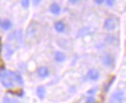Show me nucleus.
I'll list each match as a JSON object with an SVG mask.
<instances>
[{
  "instance_id": "nucleus-1",
  "label": "nucleus",
  "mask_w": 126,
  "mask_h": 103,
  "mask_svg": "<svg viewBox=\"0 0 126 103\" xmlns=\"http://www.w3.org/2000/svg\"><path fill=\"white\" fill-rule=\"evenodd\" d=\"M0 82L3 87H5L7 89L13 88L15 85L14 79H13V71L7 70V69L0 70Z\"/></svg>"
},
{
  "instance_id": "nucleus-2",
  "label": "nucleus",
  "mask_w": 126,
  "mask_h": 103,
  "mask_svg": "<svg viewBox=\"0 0 126 103\" xmlns=\"http://www.w3.org/2000/svg\"><path fill=\"white\" fill-rule=\"evenodd\" d=\"M124 101V92L121 90H117L112 93L108 103H123Z\"/></svg>"
},
{
  "instance_id": "nucleus-3",
  "label": "nucleus",
  "mask_w": 126,
  "mask_h": 103,
  "mask_svg": "<svg viewBox=\"0 0 126 103\" xmlns=\"http://www.w3.org/2000/svg\"><path fill=\"white\" fill-rule=\"evenodd\" d=\"M103 28H104V30H106V31H108V32L116 30V18L113 17H107L105 20H104V23H103Z\"/></svg>"
},
{
  "instance_id": "nucleus-4",
  "label": "nucleus",
  "mask_w": 126,
  "mask_h": 103,
  "mask_svg": "<svg viewBox=\"0 0 126 103\" xmlns=\"http://www.w3.org/2000/svg\"><path fill=\"white\" fill-rule=\"evenodd\" d=\"M100 78V72L98 71L96 69H90L87 74H86V79L88 81H93V82H95L97 81L98 79Z\"/></svg>"
},
{
  "instance_id": "nucleus-5",
  "label": "nucleus",
  "mask_w": 126,
  "mask_h": 103,
  "mask_svg": "<svg viewBox=\"0 0 126 103\" xmlns=\"http://www.w3.org/2000/svg\"><path fill=\"white\" fill-rule=\"evenodd\" d=\"M37 75L41 79H46L50 76V69L46 66H41L37 69Z\"/></svg>"
},
{
  "instance_id": "nucleus-6",
  "label": "nucleus",
  "mask_w": 126,
  "mask_h": 103,
  "mask_svg": "<svg viewBox=\"0 0 126 103\" xmlns=\"http://www.w3.org/2000/svg\"><path fill=\"white\" fill-rule=\"evenodd\" d=\"M102 64L106 68H112L115 64V57L111 53H106L102 57Z\"/></svg>"
},
{
  "instance_id": "nucleus-7",
  "label": "nucleus",
  "mask_w": 126,
  "mask_h": 103,
  "mask_svg": "<svg viewBox=\"0 0 126 103\" xmlns=\"http://www.w3.org/2000/svg\"><path fill=\"white\" fill-rule=\"evenodd\" d=\"M54 29L57 33H64L66 30V25L63 20H58L54 23Z\"/></svg>"
},
{
  "instance_id": "nucleus-8",
  "label": "nucleus",
  "mask_w": 126,
  "mask_h": 103,
  "mask_svg": "<svg viewBox=\"0 0 126 103\" xmlns=\"http://www.w3.org/2000/svg\"><path fill=\"white\" fill-rule=\"evenodd\" d=\"M49 11H50V13L52 15H54V16H59L61 14V12H62V8H61V6L58 3L53 2V3L50 4V6H49Z\"/></svg>"
},
{
  "instance_id": "nucleus-9",
  "label": "nucleus",
  "mask_w": 126,
  "mask_h": 103,
  "mask_svg": "<svg viewBox=\"0 0 126 103\" xmlns=\"http://www.w3.org/2000/svg\"><path fill=\"white\" fill-rule=\"evenodd\" d=\"M54 60H55V62L59 63V64L63 63L66 60V55L63 51L58 50V51H56L54 53Z\"/></svg>"
},
{
  "instance_id": "nucleus-10",
  "label": "nucleus",
  "mask_w": 126,
  "mask_h": 103,
  "mask_svg": "<svg viewBox=\"0 0 126 103\" xmlns=\"http://www.w3.org/2000/svg\"><path fill=\"white\" fill-rule=\"evenodd\" d=\"M13 79H14V82L20 85V86H23L24 85V79L22 77L19 72L16 71H13Z\"/></svg>"
},
{
  "instance_id": "nucleus-11",
  "label": "nucleus",
  "mask_w": 126,
  "mask_h": 103,
  "mask_svg": "<svg viewBox=\"0 0 126 103\" xmlns=\"http://www.w3.org/2000/svg\"><path fill=\"white\" fill-rule=\"evenodd\" d=\"M36 94L40 99H44L45 95H46V89L44 86H39L36 89Z\"/></svg>"
},
{
  "instance_id": "nucleus-12",
  "label": "nucleus",
  "mask_w": 126,
  "mask_h": 103,
  "mask_svg": "<svg viewBox=\"0 0 126 103\" xmlns=\"http://www.w3.org/2000/svg\"><path fill=\"white\" fill-rule=\"evenodd\" d=\"M3 31H10L13 28V22L10 19H3L1 22V27H0Z\"/></svg>"
},
{
  "instance_id": "nucleus-13",
  "label": "nucleus",
  "mask_w": 126,
  "mask_h": 103,
  "mask_svg": "<svg viewBox=\"0 0 126 103\" xmlns=\"http://www.w3.org/2000/svg\"><path fill=\"white\" fill-rule=\"evenodd\" d=\"M5 54H6V57L7 58H10L13 56V54H14V48L12 47V45L10 44H7L6 46H5Z\"/></svg>"
},
{
  "instance_id": "nucleus-14",
  "label": "nucleus",
  "mask_w": 126,
  "mask_h": 103,
  "mask_svg": "<svg viewBox=\"0 0 126 103\" xmlns=\"http://www.w3.org/2000/svg\"><path fill=\"white\" fill-rule=\"evenodd\" d=\"M20 3H21V6L24 9H28L29 6H30V0H21Z\"/></svg>"
},
{
  "instance_id": "nucleus-15",
  "label": "nucleus",
  "mask_w": 126,
  "mask_h": 103,
  "mask_svg": "<svg viewBox=\"0 0 126 103\" xmlns=\"http://www.w3.org/2000/svg\"><path fill=\"white\" fill-rule=\"evenodd\" d=\"M85 103H96V99L94 98V95H89L86 99Z\"/></svg>"
},
{
  "instance_id": "nucleus-16",
  "label": "nucleus",
  "mask_w": 126,
  "mask_h": 103,
  "mask_svg": "<svg viewBox=\"0 0 126 103\" xmlns=\"http://www.w3.org/2000/svg\"><path fill=\"white\" fill-rule=\"evenodd\" d=\"M3 103H15V101H13V99L10 98L9 96H4V98H3Z\"/></svg>"
},
{
  "instance_id": "nucleus-17",
  "label": "nucleus",
  "mask_w": 126,
  "mask_h": 103,
  "mask_svg": "<svg viewBox=\"0 0 126 103\" xmlns=\"http://www.w3.org/2000/svg\"><path fill=\"white\" fill-rule=\"evenodd\" d=\"M115 2H116V0H105L106 5H107L108 7H112V6L115 4Z\"/></svg>"
},
{
  "instance_id": "nucleus-18",
  "label": "nucleus",
  "mask_w": 126,
  "mask_h": 103,
  "mask_svg": "<svg viewBox=\"0 0 126 103\" xmlns=\"http://www.w3.org/2000/svg\"><path fill=\"white\" fill-rule=\"evenodd\" d=\"M95 93H96V88H94V89H91V90L88 92V94H89V95H94Z\"/></svg>"
},
{
  "instance_id": "nucleus-19",
  "label": "nucleus",
  "mask_w": 126,
  "mask_h": 103,
  "mask_svg": "<svg viewBox=\"0 0 126 103\" xmlns=\"http://www.w3.org/2000/svg\"><path fill=\"white\" fill-rule=\"evenodd\" d=\"M94 1L96 5H102L105 2V0H94Z\"/></svg>"
},
{
  "instance_id": "nucleus-20",
  "label": "nucleus",
  "mask_w": 126,
  "mask_h": 103,
  "mask_svg": "<svg viewBox=\"0 0 126 103\" xmlns=\"http://www.w3.org/2000/svg\"><path fill=\"white\" fill-rule=\"evenodd\" d=\"M42 1V0H33L32 2H33V5H34V6H38Z\"/></svg>"
},
{
  "instance_id": "nucleus-21",
  "label": "nucleus",
  "mask_w": 126,
  "mask_h": 103,
  "mask_svg": "<svg viewBox=\"0 0 126 103\" xmlns=\"http://www.w3.org/2000/svg\"><path fill=\"white\" fill-rule=\"evenodd\" d=\"M79 1H80V0H68V2H69L70 4H77Z\"/></svg>"
},
{
  "instance_id": "nucleus-22",
  "label": "nucleus",
  "mask_w": 126,
  "mask_h": 103,
  "mask_svg": "<svg viewBox=\"0 0 126 103\" xmlns=\"http://www.w3.org/2000/svg\"><path fill=\"white\" fill-rule=\"evenodd\" d=\"M1 22H2V19L0 18V27H1Z\"/></svg>"
}]
</instances>
